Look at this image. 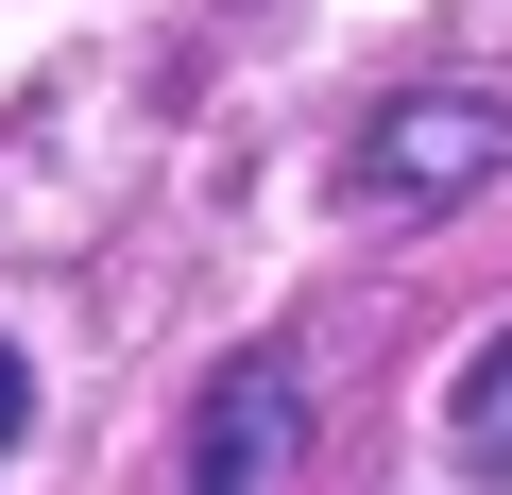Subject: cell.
<instances>
[{
	"label": "cell",
	"instance_id": "cell-1",
	"mask_svg": "<svg viewBox=\"0 0 512 495\" xmlns=\"http://www.w3.org/2000/svg\"><path fill=\"white\" fill-rule=\"evenodd\" d=\"M291 461H308V393H291V359H222L205 410H188L171 495H291Z\"/></svg>",
	"mask_w": 512,
	"mask_h": 495
},
{
	"label": "cell",
	"instance_id": "cell-4",
	"mask_svg": "<svg viewBox=\"0 0 512 495\" xmlns=\"http://www.w3.org/2000/svg\"><path fill=\"white\" fill-rule=\"evenodd\" d=\"M35 427V376H18V342H0V444H18Z\"/></svg>",
	"mask_w": 512,
	"mask_h": 495
},
{
	"label": "cell",
	"instance_id": "cell-3",
	"mask_svg": "<svg viewBox=\"0 0 512 495\" xmlns=\"http://www.w3.org/2000/svg\"><path fill=\"white\" fill-rule=\"evenodd\" d=\"M444 444H461V478H512V325L444 376Z\"/></svg>",
	"mask_w": 512,
	"mask_h": 495
},
{
	"label": "cell",
	"instance_id": "cell-2",
	"mask_svg": "<svg viewBox=\"0 0 512 495\" xmlns=\"http://www.w3.org/2000/svg\"><path fill=\"white\" fill-rule=\"evenodd\" d=\"M495 154H512V120H495V103H393V120L342 154V188H359V205H461Z\"/></svg>",
	"mask_w": 512,
	"mask_h": 495
}]
</instances>
